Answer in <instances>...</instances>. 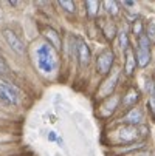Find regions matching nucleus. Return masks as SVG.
I'll list each match as a JSON object with an SVG mask.
<instances>
[{
	"instance_id": "f257e3e1",
	"label": "nucleus",
	"mask_w": 155,
	"mask_h": 156,
	"mask_svg": "<svg viewBox=\"0 0 155 156\" xmlns=\"http://www.w3.org/2000/svg\"><path fill=\"white\" fill-rule=\"evenodd\" d=\"M37 54V65H39V68L40 71L43 73H53L56 70V66H57V59H56V54H54V50L48 45V43H42V45L37 48L36 51Z\"/></svg>"
},
{
	"instance_id": "f03ea898",
	"label": "nucleus",
	"mask_w": 155,
	"mask_h": 156,
	"mask_svg": "<svg viewBox=\"0 0 155 156\" xmlns=\"http://www.w3.org/2000/svg\"><path fill=\"white\" fill-rule=\"evenodd\" d=\"M115 63V54L110 48H105L99 53V56L96 57V73L99 76H107L110 74V70Z\"/></svg>"
},
{
	"instance_id": "7ed1b4c3",
	"label": "nucleus",
	"mask_w": 155,
	"mask_h": 156,
	"mask_svg": "<svg viewBox=\"0 0 155 156\" xmlns=\"http://www.w3.org/2000/svg\"><path fill=\"white\" fill-rule=\"evenodd\" d=\"M137 66L144 68L150 62V39L143 34L141 37H138V48H137Z\"/></svg>"
},
{
	"instance_id": "20e7f679",
	"label": "nucleus",
	"mask_w": 155,
	"mask_h": 156,
	"mask_svg": "<svg viewBox=\"0 0 155 156\" xmlns=\"http://www.w3.org/2000/svg\"><path fill=\"white\" fill-rule=\"evenodd\" d=\"M0 102H3L5 105H17L19 104L17 90L13 85L2 82V80H0Z\"/></svg>"
},
{
	"instance_id": "39448f33",
	"label": "nucleus",
	"mask_w": 155,
	"mask_h": 156,
	"mask_svg": "<svg viewBox=\"0 0 155 156\" xmlns=\"http://www.w3.org/2000/svg\"><path fill=\"white\" fill-rule=\"evenodd\" d=\"M2 34H3L6 43L9 45V48H11L16 54H20V56H22V54H25V43L22 42V39H20L13 30L5 28V30L2 31Z\"/></svg>"
},
{
	"instance_id": "423d86ee",
	"label": "nucleus",
	"mask_w": 155,
	"mask_h": 156,
	"mask_svg": "<svg viewBox=\"0 0 155 156\" xmlns=\"http://www.w3.org/2000/svg\"><path fill=\"white\" fill-rule=\"evenodd\" d=\"M75 53H76V57H78L79 65L82 66V68H85V66L90 63V57H92V51H90L88 43L85 40H82V39H78Z\"/></svg>"
},
{
	"instance_id": "0eeeda50",
	"label": "nucleus",
	"mask_w": 155,
	"mask_h": 156,
	"mask_svg": "<svg viewBox=\"0 0 155 156\" xmlns=\"http://www.w3.org/2000/svg\"><path fill=\"white\" fill-rule=\"evenodd\" d=\"M40 33H42V36L47 39V43L53 48V50H61L62 48V40H61V36H59V33L54 30V28H51V27H40Z\"/></svg>"
},
{
	"instance_id": "6e6552de",
	"label": "nucleus",
	"mask_w": 155,
	"mask_h": 156,
	"mask_svg": "<svg viewBox=\"0 0 155 156\" xmlns=\"http://www.w3.org/2000/svg\"><path fill=\"white\" fill-rule=\"evenodd\" d=\"M116 136L123 141V142H132L140 136V130L138 127H132V125H121L116 131Z\"/></svg>"
},
{
	"instance_id": "1a4fd4ad",
	"label": "nucleus",
	"mask_w": 155,
	"mask_h": 156,
	"mask_svg": "<svg viewBox=\"0 0 155 156\" xmlns=\"http://www.w3.org/2000/svg\"><path fill=\"white\" fill-rule=\"evenodd\" d=\"M138 102H140V91H138V88L130 87L129 90L126 91L124 98H123V107L124 108H134Z\"/></svg>"
},
{
	"instance_id": "9d476101",
	"label": "nucleus",
	"mask_w": 155,
	"mask_h": 156,
	"mask_svg": "<svg viewBox=\"0 0 155 156\" xmlns=\"http://www.w3.org/2000/svg\"><path fill=\"white\" fill-rule=\"evenodd\" d=\"M144 121V115H143V111L134 108V110H130L129 113L124 116L123 122L124 125H132V127H140Z\"/></svg>"
},
{
	"instance_id": "9b49d317",
	"label": "nucleus",
	"mask_w": 155,
	"mask_h": 156,
	"mask_svg": "<svg viewBox=\"0 0 155 156\" xmlns=\"http://www.w3.org/2000/svg\"><path fill=\"white\" fill-rule=\"evenodd\" d=\"M124 70H126V74L127 76H132L134 74V71L137 70V59H135V54L134 51H132V48H127L124 51Z\"/></svg>"
},
{
	"instance_id": "f8f14e48",
	"label": "nucleus",
	"mask_w": 155,
	"mask_h": 156,
	"mask_svg": "<svg viewBox=\"0 0 155 156\" xmlns=\"http://www.w3.org/2000/svg\"><path fill=\"white\" fill-rule=\"evenodd\" d=\"M118 77H120V76L115 73L112 77H110V79H109V80L102 85V87H104V88H102V91H101V96H102V98H104V96H110V94L113 93V90H115V85H116V82H118Z\"/></svg>"
},
{
	"instance_id": "ddd939ff",
	"label": "nucleus",
	"mask_w": 155,
	"mask_h": 156,
	"mask_svg": "<svg viewBox=\"0 0 155 156\" xmlns=\"http://www.w3.org/2000/svg\"><path fill=\"white\" fill-rule=\"evenodd\" d=\"M118 102H120V99H118L116 96L107 99V102L102 105V111H101V115H102V116H109V115H112L113 111H115V108H116V105H118Z\"/></svg>"
},
{
	"instance_id": "4468645a",
	"label": "nucleus",
	"mask_w": 155,
	"mask_h": 156,
	"mask_svg": "<svg viewBox=\"0 0 155 156\" xmlns=\"http://www.w3.org/2000/svg\"><path fill=\"white\" fill-rule=\"evenodd\" d=\"M102 34L107 40H113L116 36V27L112 23L110 20H104V25H102Z\"/></svg>"
},
{
	"instance_id": "2eb2a0df",
	"label": "nucleus",
	"mask_w": 155,
	"mask_h": 156,
	"mask_svg": "<svg viewBox=\"0 0 155 156\" xmlns=\"http://www.w3.org/2000/svg\"><path fill=\"white\" fill-rule=\"evenodd\" d=\"M104 8V11L110 16V17H116L120 14V5L116 2H112V0H109V2H104L101 5Z\"/></svg>"
},
{
	"instance_id": "dca6fc26",
	"label": "nucleus",
	"mask_w": 155,
	"mask_h": 156,
	"mask_svg": "<svg viewBox=\"0 0 155 156\" xmlns=\"http://www.w3.org/2000/svg\"><path fill=\"white\" fill-rule=\"evenodd\" d=\"M101 8V3L99 2H93V0H88L85 2V9H87V16L90 19H95L98 16V11Z\"/></svg>"
},
{
	"instance_id": "f3484780",
	"label": "nucleus",
	"mask_w": 155,
	"mask_h": 156,
	"mask_svg": "<svg viewBox=\"0 0 155 156\" xmlns=\"http://www.w3.org/2000/svg\"><path fill=\"white\" fill-rule=\"evenodd\" d=\"M11 76V68H9V65H8V62L0 56V77H3V79H6V77H9Z\"/></svg>"
},
{
	"instance_id": "a211bd4d",
	"label": "nucleus",
	"mask_w": 155,
	"mask_h": 156,
	"mask_svg": "<svg viewBox=\"0 0 155 156\" xmlns=\"http://www.w3.org/2000/svg\"><path fill=\"white\" fill-rule=\"evenodd\" d=\"M118 37H120V47H121V50L126 51L129 48V34L126 31H121Z\"/></svg>"
},
{
	"instance_id": "6ab92c4d",
	"label": "nucleus",
	"mask_w": 155,
	"mask_h": 156,
	"mask_svg": "<svg viewBox=\"0 0 155 156\" xmlns=\"http://www.w3.org/2000/svg\"><path fill=\"white\" fill-rule=\"evenodd\" d=\"M134 34L135 36H138V37H141L143 34H144V25H143V20H137L135 23H134Z\"/></svg>"
},
{
	"instance_id": "aec40b11",
	"label": "nucleus",
	"mask_w": 155,
	"mask_h": 156,
	"mask_svg": "<svg viewBox=\"0 0 155 156\" xmlns=\"http://www.w3.org/2000/svg\"><path fill=\"white\" fill-rule=\"evenodd\" d=\"M59 5L67 11L68 14H73L75 12V9H76V5H75V2H64V0H61L59 2Z\"/></svg>"
},
{
	"instance_id": "412c9836",
	"label": "nucleus",
	"mask_w": 155,
	"mask_h": 156,
	"mask_svg": "<svg viewBox=\"0 0 155 156\" xmlns=\"http://www.w3.org/2000/svg\"><path fill=\"white\" fill-rule=\"evenodd\" d=\"M147 107H149V110H150L152 118L155 119V96H150V98H149V101H147Z\"/></svg>"
},
{
	"instance_id": "4be33fe9",
	"label": "nucleus",
	"mask_w": 155,
	"mask_h": 156,
	"mask_svg": "<svg viewBox=\"0 0 155 156\" xmlns=\"http://www.w3.org/2000/svg\"><path fill=\"white\" fill-rule=\"evenodd\" d=\"M153 85H155V83H153Z\"/></svg>"
}]
</instances>
